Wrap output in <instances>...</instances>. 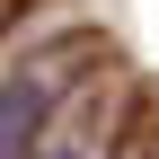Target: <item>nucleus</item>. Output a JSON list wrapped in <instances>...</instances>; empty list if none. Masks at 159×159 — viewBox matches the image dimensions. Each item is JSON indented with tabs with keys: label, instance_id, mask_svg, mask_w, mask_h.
<instances>
[{
	"label": "nucleus",
	"instance_id": "f03ea898",
	"mask_svg": "<svg viewBox=\"0 0 159 159\" xmlns=\"http://www.w3.org/2000/svg\"><path fill=\"white\" fill-rule=\"evenodd\" d=\"M44 159H80V150H44Z\"/></svg>",
	"mask_w": 159,
	"mask_h": 159
},
{
	"label": "nucleus",
	"instance_id": "f257e3e1",
	"mask_svg": "<svg viewBox=\"0 0 159 159\" xmlns=\"http://www.w3.org/2000/svg\"><path fill=\"white\" fill-rule=\"evenodd\" d=\"M27 124H35V97H27V89H9V150L27 142Z\"/></svg>",
	"mask_w": 159,
	"mask_h": 159
}]
</instances>
